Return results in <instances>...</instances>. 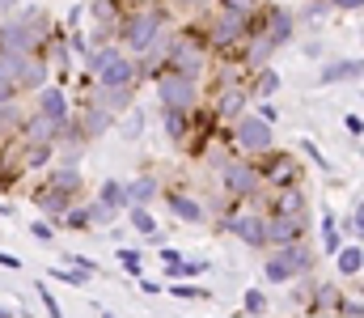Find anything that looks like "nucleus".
<instances>
[{
	"label": "nucleus",
	"instance_id": "nucleus-1",
	"mask_svg": "<svg viewBox=\"0 0 364 318\" xmlns=\"http://www.w3.org/2000/svg\"><path fill=\"white\" fill-rule=\"evenodd\" d=\"M174 26V13L166 4H144V9H127L123 21L114 26V43L127 51V55H144L166 30Z\"/></svg>",
	"mask_w": 364,
	"mask_h": 318
},
{
	"label": "nucleus",
	"instance_id": "nucleus-2",
	"mask_svg": "<svg viewBox=\"0 0 364 318\" xmlns=\"http://www.w3.org/2000/svg\"><path fill=\"white\" fill-rule=\"evenodd\" d=\"M212 64H216V55L208 51V43H203V34L195 30V21L170 30V47H166V68H170V73H182V77H191V81L203 85L208 73H212Z\"/></svg>",
	"mask_w": 364,
	"mask_h": 318
},
{
	"label": "nucleus",
	"instance_id": "nucleus-3",
	"mask_svg": "<svg viewBox=\"0 0 364 318\" xmlns=\"http://www.w3.org/2000/svg\"><path fill=\"white\" fill-rule=\"evenodd\" d=\"M51 34V17L47 9H13L4 21H0V51H13V55H38L43 43Z\"/></svg>",
	"mask_w": 364,
	"mask_h": 318
},
{
	"label": "nucleus",
	"instance_id": "nucleus-4",
	"mask_svg": "<svg viewBox=\"0 0 364 318\" xmlns=\"http://www.w3.org/2000/svg\"><path fill=\"white\" fill-rule=\"evenodd\" d=\"M246 21H250V17H237V13L212 4L208 13L195 17V30L203 34V43H208L212 55H233V51L246 43Z\"/></svg>",
	"mask_w": 364,
	"mask_h": 318
},
{
	"label": "nucleus",
	"instance_id": "nucleus-5",
	"mask_svg": "<svg viewBox=\"0 0 364 318\" xmlns=\"http://www.w3.org/2000/svg\"><path fill=\"white\" fill-rule=\"evenodd\" d=\"M85 73L93 77V85H140L136 55H127L119 43L93 47L90 55H85Z\"/></svg>",
	"mask_w": 364,
	"mask_h": 318
},
{
	"label": "nucleus",
	"instance_id": "nucleus-6",
	"mask_svg": "<svg viewBox=\"0 0 364 318\" xmlns=\"http://www.w3.org/2000/svg\"><path fill=\"white\" fill-rule=\"evenodd\" d=\"M220 187H225V196H229V200H242V204L263 208L267 187H263V179H259L255 157H229V161L220 166Z\"/></svg>",
	"mask_w": 364,
	"mask_h": 318
},
{
	"label": "nucleus",
	"instance_id": "nucleus-7",
	"mask_svg": "<svg viewBox=\"0 0 364 318\" xmlns=\"http://www.w3.org/2000/svg\"><path fill=\"white\" fill-rule=\"evenodd\" d=\"M309 272H314V246L309 242H292V246L267 250V263H263L267 285H292V280H301Z\"/></svg>",
	"mask_w": 364,
	"mask_h": 318
},
{
	"label": "nucleus",
	"instance_id": "nucleus-8",
	"mask_svg": "<svg viewBox=\"0 0 364 318\" xmlns=\"http://www.w3.org/2000/svg\"><path fill=\"white\" fill-rule=\"evenodd\" d=\"M229 144H233L237 157H263L267 149H275V127L263 123L255 110H246L242 119L229 123Z\"/></svg>",
	"mask_w": 364,
	"mask_h": 318
},
{
	"label": "nucleus",
	"instance_id": "nucleus-9",
	"mask_svg": "<svg viewBox=\"0 0 364 318\" xmlns=\"http://www.w3.org/2000/svg\"><path fill=\"white\" fill-rule=\"evenodd\" d=\"M255 166H259V179H263L267 191L301 187V183H305V166H301L292 153H284V149H267L263 157H255Z\"/></svg>",
	"mask_w": 364,
	"mask_h": 318
},
{
	"label": "nucleus",
	"instance_id": "nucleus-10",
	"mask_svg": "<svg viewBox=\"0 0 364 318\" xmlns=\"http://www.w3.org/2000/svg\"><path fill=\"white\" fill-rule=\"evenodd\" d=\"M153 90H157V102L174 106V110H195V106L203 102V85L191 81V77H182V73H170V68H161L153 77Z\"/></svg>",
	"mask_w": 364,
	"mask_h": 318
},
{
	"label": "nucleus",
	"instance_id": "nucleus-11",
	"mask_svg": "<svg viewBox=\"0 0 364 318\" xmlns=\"http://www.w3.org/2000/svg\"><path fill=\"white\" fill-rule=\"evenodd\" d=\"M309 225H314V212H296V216L267 212V225H263V250L292 246V242H305V238H309Z\"/></svg>",
	"mask_w": 364,
	"mask_h": 318
},
{
	"label": "nucleus",
	"instance_id": "nucleus-12",
	"mask_svg": "<svg viewBox=\"0 0 364 318\" xmlns=\"http://www.w3.org/2000/svg\"><path fill=\"white\" fill-rule=\"evenodd\" d=\"M263 225H267V212L255 208V204H242L229 221H220V229L233 233L237 242H246L250 250H263Z\"/></svg>",
	"mask_w": 364,
	"mask_h": 318
},
{
	"label": "nucleus",
	"instance_id": "nucleus-13",
	"mask_svg": "<svg viewBox=\"0 0 364 318\" xmlns=\"http://www.w3.org/2000/svg\"><path fill=\"white\" fill-rule=\"evenodd\" d=\"M208 110H212V119L220 123V127H229L233 119H242L246 110H250V94H246V85H229V90H212V98H208Z\"/></svg>",
	"mask_w": 364,
	"mask_h": 318
},
{
	"label": "nucleus",
	"instance_id": "nucleus-14",
	"mask_svg": "<svg viewBox=\"0 0 364 318\" xmlns=\"http://www.w3.org/2000/svg\"><path fill=\"white\" fill-rule=\"evenodd\" d=\"M263 34L272 38L275 47H288V43L296 38V17H292L288 4H279V0H263Z\"/></svg>",
	"mask_w": 364,
	"mask_h": 318
},
{
	"label": "nucleus",
	"instance_id": "nucleus-15",
	"mask_svg": "<svg viewBox=\"0 0 364 318\" xmlns=\"http://www.w3.org/2000/svg\"><path fill=\"white\" fill-rule=\"evenodd\" d=\"M43 187H51V191H64V196L81 200V191H85V174H81V166H77V161H51V166H47V174H43Z\"/></svg>",
	"mask_w": 364,
	"mask_h": 318
},
{
	"label": "nucleus",
	"instance_id": "nucleus-16",
	"mask_svg": "<svg viewBox=\"0 0 364 318\" xmlns=\"http://www.w3.org/2000/svg\"><path fill=\"white\" fill-rule=\"evenodd\" d=\"M93 81V77H90ZM81 102H93V106H102V110H110L114 119L119 115H127L132 106H136V85H93V94L90 98H81ZM77 102V106H81Z\"/></svg>",
	"mask_w": 364,
	"mask_h": 318
},
{
	"label": "nucleus",
	"instance_id": "nucleus-17",
	"mask_svg": "<svg viewBox=\"0 0 364 318\" xmlns=\"http://www.w3.org/2000/svg\"><path fill=\"white\" fill-rule=\"evenodd\" d=\"M73 123H77V132H81V136H85V144H90V140H97V136H106L119 119H114L110 110H102V106L81 102L77 110H73Z\"/></svg>",
	"mask_w": 364,
	"mask_h": 318
},
{
	"label": "nucleus",
	"instance_id": "nucleus-18",
	"mask_svg": "<svg viewBox=\"0 0 364 318\" xmlns=\"http://www.w3.org/2000/svg\"><path fill=\"white\" fill-rule=\"evenodd\" d=\"M34 98V115H43V119H51V123H68V115H73V102H68V94L60 90V85H43L38 94H30Z\"/></svg>",
	"mask_w": 364,
	"mask_h": 318
},
{
	"label": "nucleus",
	"instance_id": "nucleus-19",
	"mask_svg": "<svg viewBox=\"0 0 364 318\" xmlns=\"http://www.w3.org/2000/svg\"><path fill=\"white\" fill-rule=\"evenodd\" d=\"M123 196H127V208H136V204H144V208H149V204L161 196V179H157L153 170H140L132 183H123ZM127 208H123V212H127Z\"/></svg>",
	"mask_w": 364,
	"mask_h": 318
},
{
	"label": "nucleus",
	"instance_id": "nucleus-20",
	"mask_svg": "<svg viewBox=\"0 0 364 318\" xmlns=\"http://www.w3.org/2000/svg\"><path fill=\"white\" fill-rule=\"evenodd\" d=\"M38 55H43V64H47L51 73H60V77L73 68V51H68V43H64V30H60V26H51V34H47V43H43V51H38Z\"/></svg>",
	"mask_w": 364,
	"mask_h": 318
},
{
	"label": "nucleus",
	"instance_id": "nucleus-21",
	"mask_svg": "<svg viewBox=\"0 0 364 318\" xmlns=\"http://www.w3.org/2000/svg\"><path fill=\"white\" fill-rule=\"evenodd\" d=\"M43 85H51V68L43 64V55H26V64H21V73H17V94L30 98V94H38Z\"/></svg>",
	"mask_w": 364,
	"mask_h": 318
},
{
	"label": "nucleus",
	"instance_id": "nucleus-22",
	"mask_svg": "<svg viewBox=\"0 0 364 318\" xmlns=\"http://www.w3.org/2000/svg\"><path fill=\"white\" fill-rule=\"evenodd\" d=\"M166 208L174 212V221H182V225H203L208 221V208L186 191H166Z\"/></svg>",
	"mask_w": 364,
	"mask_h": 318
},
{
	"label": "nucleus",
	"instance_id": "nucleus-23",
	"mask_svg": "<svg viewBox=\"0 0 364 318\" xmlns=\"http://www.w3.org/2000/svg\"><path fill=\"white\" fill-rule=\"evenodd\" d=\"M34 204H38V212H43V221L60 225V216L73 208L77 200H73V196H64V191H51V187H43V183H38V187H34Z\"/></svg>",
	"mask_w": 364,
	"mask_h": 318
},
{
	"label": "nucleus",
	"instance_id": "nucleus-24",
	"mask_svg": "<svg viewBox=\"0 0 364 318\" xmlns=\"http://www.w3.org/2000/svg\"><path fill=\"white\" fill-rule=\"evenodd\" d=\"M309 318L314 314H339V302H343V289L339 285H331V280H318V285H309Z\"/></svg>",
	"mask_w": 364,
	"mask_h": 318
},
{
	"label": "nucleus",
	"instance_id": "nucleus-25",
	"mask_svg": "<svg viewBox=\"0 0 364 318\" xmlns=\"http://www.w3.org/2000/svg\"><path fill=\"white\" fill-rule=\"evenodd\" d=\"M279 85H284V77H279V68H272V64L246 77V94H250V102H263V98H275V94H279Z\"/></svg>",
	"mask_w": 364,
	"mask_h": 318
},
{
	"label": "nucleus",
	"instance_id": "nucleus-26",
	"mask_svg": "<svg viewBox=\"0 0 364 318\" xmlns=\"http://www.w3.org/2000/svg\"><path fill=\"white\" fill-rule=\"evenodd\" d=\"M360 55H352V60H331L318 77H314V85H339V81H360Z\"/></svg>",
	"mask_w": 364,
	"mask_h": 318
},
{
	"label": "nucleus",
	"instance_id": "nucleus-27",
	"mask_svg": "<svg viewBox=\"0 0 364 318\" xmlns=\"http://www.w3.org/2000/svg\"><path fill=\"white\" fill-rule=\"evenodd\" d=\"M335 267H339V276L360 280V272H364V246H360V242L339 246V250H335Z\"/></svg>",
	"mask_w": 364,
	"mask_h": 318
},
{
	"label": "nucleus",
	"instance_id": "nucleus-28",
	"mask_svg": "<svg viewBox=\"0 0 364 318\" xmlns=\"http://www.w3.org/2000/svg\"><path fill=\"white\" fill-rule=\"evenodd\" d=\"M161 127L174 144H186L191 136V110H174V106H161Z\"/></svg>",
	"mask_w": 364,
	"mask_h": 318
},
{
	"label": "nucleus",
	"instance_id": "nucleus-29",
	"mask_svg": "<svg viewBox=\"0 0 364 318\" xmlns=\"http://www.w3.org/2000/svg\"><path fill=\"white\" fill-rule=\"evenodd\" d=\"M30 110L21 106V98H13V102H0V144H9L13 136H17V127H21V119H26Z\"/></svg>",
	"mask_w": 364,
	"mask_h": 318
},
{
	"label": "nucleus",
	"instance_id": "nucleus-30",
	"mask_svg": "<svg viewBox=\"0 0 364 318\" xmlns=\"http://www.w3.org/2000/svg\"><path fill=\"white\" fill-rule=\"evenodd\" d=\"M203 272H212L208 259H178V263H170L161 276H166V285H170V280H199Z\"/></svg>",
	"mask_w": 364,
	"mask_h": 318
},
{
	"label": "nucleus",
	"instance_id": "nucleus-31",
	"mask_svg": "<svg viewBox=\"0 0 364 318\" xmlns=\"http://www.w3.org/2000/svg\"><path fill=\"white\" fill-rule=\"evenodd\" d=\"M127 221H132V229L140 233V238H153L157 246H161V229H157V216L144 208V204H136V208H127Z\"/></svg>",
	"mask_w": 364,
	"mask_h": 318
},
{
	"label": "nucleus",
	"instance_id": "nucleus-32",
	"mask_svg": "<svg viewBox=\"0 0 364 318\" xmlns=\"http://www.w3.org/2000/svg\"><path fill=\"white\" fill-rule=\"evenodd\" d=\"M97 200H102L106 208H114V212L127 208V196H123V183H119V179H102V187H97Z\"/></svg>",
	"mask_w": 364,
	"mask_h": 318
},
{
	"label": "nucleus",
	"instance_id": "nucleus-33",
	"mask_svg": "<svg viewBox=\"0 0 364 318\" xmlns=\"http://www.w3.org/2000/svg\"><path fill=\"white\" fill-rule=\"evenodd\" d=\"M166 289H170V297H174V302H208V297H212L203 285H191V280H170Z\"/></svg>",
	"mask_w": 364,
	"mask_h": 318
},
{
	"label": "nucleus",
	"instance_id": "nucleus-34",
	"mask_svg": "<svg viewBox=\"0 0 364 318\" xmlns=\"http://www.w3.org/2000/svg\"><path fill=\"white\" fill-rule=\"evenodd\" d=\"M318 225H322V250H326V255H335V250L343 246V233H339L335 212H322V221H318Z\"/></svg>",
	"mask_w": 364,
	"mask_h": 318
},
{
	"label": "nucleus",
	"instance_id": "nucleus-35",
	"mask_svg": "<svg viewBox=\"0 0 364 318\" xmlns=\"http://www.w3.org/2000/svg\"><path fill=\"white\" fill-rule=\"evenodd\" d=\"M60 225H64V229H93V221H90V204H81V200H77L73 208L60 216Z\"/></svg>",
	"mask_w": 364,
	"mask_h": 318
},
{
	"label": "nucleus",
	"instance_id": "nucleus-36",
	"mask_svg": "<svg viewBox=\"0 0 364 318\" xmlns=\"http://www.w3.org/2000/svg\"><path fill=\"white\" fill-rule=\"evenodd\" d=\"M335 221H339V233H343V238H352V242H356V238L364 233V216H360V204H352V212H348V216H335Z\"/></svg>",
	"mask_w": 364,
	"mask_h": 318
},
{
	"label": "nucleus",
	"instance_id": "nucleus-37",
	"mask_svg": "<svg viewBox=\"0 0 364 318\" xmlns=\"http://www.w3.org/2000/svg\"><path fill=\"white\" fill-rule=\"evenodd\" d=\"M119 263H123V272H127V276H136V280L144 276V255H140L136 246H123V250H119Z\"/></svg>",
	"mask_w": 364,
	"mask_h": 318
},
{
	"label": "nucleus",
	"instance_id": "nucleus-38",
	"mask_svg": "<svg viewBox=\"0 0 364 318\" xmlns=\"http://www.w3.org/2000/svg\"><path fill=\"white\" fill-rule=\"evenodd\" d=\"M326 13H331V4H326V0H309V4H305L301 13H292V17H296V26H301V21H309V26H318V21H322Z\"/></svg>",
	"mask_w": 364,
	"mask_h": 318
},
{
	"label": "nucleus",
	"instance_id": "nucleus-39",
	"mask_svg": "<svg viewBox=\"0 0 364 318\" xmlns=\"http://www.w3.org/2000/svg\"><path fill=\"white\" fill-rule=\"evenodd\" d=\"M242 310L246 314H267V293L263 289H246L242 293Z\"/></svg>",
	"mask_w": 364,
	"mask_h": 318
},
{
	"label": "nucleus",
	"instance_id": "nucleus-40",
	"mask_svg": "<svg viewBox=\"0 0 364 318\" xmlns=\"http://www.w3.org/2000/svg\"><path fill=\"white\" fill-rule=\"evenodd\" d=\"M170 4V13H191V17H199V13H208L216 0H166Z\"/></svg>",
	"mask_w": 364,
	"mask_h": 318
},
{
	"label": "nucleus",
	"instance_id": "nucleus-41",
	"mask_svg": "<svg viewBox=\"0 0 364 318\" xmlns=\"http://www.w3.org/2000/svg\"><path fill=\"white\" fill-rule=\"evenodd\" d=\"M140 132H144V110L132 106L127 110V123H123V140H140Z\"/></svg>",
	"mask_w": 364,
	"mask_h": 318
},
{
	"label": "nucleus",
	"instance_id": "nucleus-42",
	"mask_svg": "<svg viewBox=\"0 0 364 318\" xmlns=\"http://www.w3.org/2000/svg\"><path fill=\"white\" fill-rule=\"evenodd\" d=\"M30 238H34L38 246H51V242H55V225L38 216V221H30Z\"/></svg>",
	"mask_w": 364,
	"mask_h": 318
},
{
	"label": "nucleus",
	"instance_id": "nucleus-43",
	"mask_svg": "<svg viewBox=\"0 0 364 318\" xmlns=\"http://www.w3.org/2000/svg\"><path fill=\"white\" fill-rule=\"evenodd\" d=\"M259 4H263V0H216V9H229V13H237V17H255Z\"/></svg>",
	"mask_w": 364,
	"mask_h": 318
},
{
	"label": "nucleus",
	"instance_id": "nucleus-44",
	"mask_svg": "<svg viewBox=\"0 0 364 318\" xmlns=\"http://www.w3.org/2000/svg\"><path fill=\"white\" fill-rule=\"evenodd\" d=\"M34 289H38V302H43V310H47V318H64V310H60V302H55V293H51V289H47L43 280H38Z\"/></svg>",
	"mask_w": 364,
	"mask_h": 318
},
{
	"label": "nucleus",
	"instance_id": "nucleus-45",
	"mask_svg": "<svg viewBox=\"0 0 364 318\" xmlns=\"http://www.w3.org/2000/svg\"><path fill=\"white\" fill-rule=\"evenodd\" d=\"M85 204H90V221L93 225H114V216H119L114 208H106L102 200H85Z\"/></svg>",
	"mask_w": 364,
	"mask_h": 318
},
{
	"label": "nucleus",
	"instance_id": "nucleus-46",
	"mask_svg": "<svg viewBox=\"0 0 364 318\" xmlns=\"http://www.w3.org/2000/svg\"><path fill=\"white\" fill-rule=\"evenodd\" d=\"M301 153H305V157H309V161H314V166H318V170H322V174H326V170H331V161H326V153H322V149H318V144H314V140H309V136H305V140H301Z\"/></svg>",
	"mask_w": 364,
	"mask_h": 318
},
{
	"label": "nucleus",
	"instance_id": "nucleus-47",
	"mask_svg": "<svg viewBox=\"0 0 364 318\" xmlns=\"http://www.w3.org/2000/svg\"><path fill=\"white\" fill-rule=\"evenodd\" d=\"M64 267H73V272H85V276H97V263H93L90 255H64Z\"/></svg>",
	"mask_w": 364,
	"mask_h": 318
},
{
	"label": "nucleus",
	"instance_id": "nucleus-48",
	"mask_svg": "<svg viewBox=\"0 0 364 318\" xmlns=\"http://www.w3.org/2000/svg\"><path fill=\"white\" fill-rule=\"evenodd\" d=\"M250 110H255V115H259L263 123H272V127H275V123H279V106H275L272 98H263V102H255V106H250Z\"/></svg>",
	"mask_w": 364,
	"mask_h": 318
},
{
	"label": "nucleus",
	"instance_id": "nucleus-49",
	"mask_svg": "<svg viewBox=\"0 0 364 318\" xmlns=\"http://www.w3.org/2000/svg\"><path fill=\"white\" fill-rule=\"evenodd\" d=\"M51 276H55V280H64V285H73V289H81V285L90 280L85 272H73V267H51Z\"/></svg>",
	"mask_w": 364,
	"mask_h": 318
},
{
	"label": "nucleus",
	"instance_id": "nucleus-50",
	"mask_svg": "<svg viewBox=\"0 0 364 318\" xmlns=\"http://www.w3.org/2000/svg\"><path fill=\"white\" fill-rule=\"evenodd\" d=\"M343 127H348L352 136H364V119L356 115V110H352V115H343Z\"/></svg>",
	"mask_w": 364,
	"mask_h": 318
},
{
	"label": "nucleus",
	"instance_id": "nucleus-51",
	"mask_svg": "<svg viewBox=\"0 0 364 318\" xmlns=\"http://www.w3.org/2000/svg\"><path fill=\"white\" fill-rule=\"evenodd\" d=\"M331 9H339V13H360V4L364 0H326Z\"/></svg>",
	"mask_w": 364,
	"mask_h": 318
},
{
	"label": "nucleus",
	"instance_id": "nucleus-52",
	"mask_svg": "<svg viewBox=\"0 0 364 318\" xmlns=\"http://www.w3.org/2000/svg\"><path fill=\"white\" fill-rule=\"evenodd\" d=\"M178 259H182V250H178V246H170V242H161V263L170 267V263H178Z\"/></svg>",
	"mask_w": 364,
	"mask_h": 318
},
{
	"label": "nucleus",
	"instance_id": "nucleus-53",
	"mask_svg": "<svg viewBox=\"0 0 364 318\" xmlns=\"http://www.w3.org/2000/svg\"><path fill=\"white\" fill-rule=\"evenodd\" d=\"M0 267H9V272H21V259H17V255H9V250H0Z\"/></svg>",
	"mask_w": 364,
	"mask_h": 318
},
{
	"label": "nucleus",
	"instance_id": "nucleus-54",
	"mask_svg": "<svg viewBox=\"0 0 364 318\" xmlns=\"http://www.w3.org/2000/svg\"><path fill=\"white\" fill-rule=\"evenodd\" d=\"M140 289H144V293H149V297H157V293H161V289H166V285H161V280H144V276H140Z\"/></svg>",
	"mask_w": 364,
	"mask_h": 318
},
{
	"label": "nucleus",
	"instance_id": "nucleus-55",
	"mask_svg": "<svg viewBox=\"0 0 364 318\" xmlns=\"http://www.w3.org/2000/svg\"><path fill=\"white\" fill-rule=\"evenodd\" d=\"M13 98H17V90L9 81H0V102H13Z\"/></svg>",
	"mask_w": 364,
	"mask_h": 318
},
{
	"label": "nucleus",
	"instance_id": "nucleus-56",
	"mask_svg": "<svg viewBox=\"0 0 364 318\" xmlns=\"http://www.w3.org/2000/svg\"><path fill=\"white\" fill-rule=\"evenodd\" d=\"M17 9V0H0V13H13Z\"/></svg>",
	"mask_w": 364,
	"mask_h": 318
},
{
	"label": "nucleus",
	"instance_id": "nucleus-57",
	"mask_svg": "<svg viewBox=\"0 0 364 318\" xmlns=\"http://www.w3.org/2000/svg\"><path fill=\"white\" fill-rule=\"evenodd\" d=\"M0 318H17V310L13 306H0Z\"/></svg>",
	"mask_w": 364,
	"mask_h": 318
},
{
	"label": "nucleus",
	"instance_id": "nucleus-58",
	"mask_svg": "<svg viewBox=\"0 0 364 318\" xmlns=\"http://www.w3.org/2000/svg\"><path fill=\"white\" fill-rule=\"evenodd\" d=\"M0 216H13V204H0Z\"/></svg>",
	"mask_w": 364,
	"mask_h": 318
},
{
	"label": "nucleus",
	"instance_id": "nucleus-59",
	"mask_svg": "<svg viewBox=\"0 0 364 318\" xmlns=\"http://www.w3.org/2000/svg\"><path fill=\"white\" fill-rule=\"evenodd\" d=\"M97 318H114V314H110V310H97Z\"/></svg>",
	"mask_w": 364,
	"mask_h": 318
},
{
	"label": "nucleus",
	"instance_id": "nucleus-60",
	"mask_svg": "<svg viewBox=\"0 0 364 318\" xmlns=\"http://www.w3.org/2000/svg\"><path fill=\"white\" fill-rule=\"evenodd\" d=\"M314 318H331V314H314Z\"/></svg>",
	"mask_w": 364,
	"mask_h": 318
}]
</instances>
